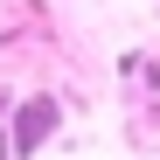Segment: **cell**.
I'll return each mask as SVG.
<instances>
[{"label":"cell","mask_w":160,"mask_h":160,"mask_svg":"<svg viewBox=\"0 0 160 160\" xmlns=\"http://www.w3.org/2000/svg\"><path fill=\"white\" fill-rule=\"evenodd\" d=\"M49 132H56V98H42V91H35V98H21V104H14V139H7L14 160L42 153V146H49Z\"/></svg>","instance_id":"obj_1"}]
</instances>
